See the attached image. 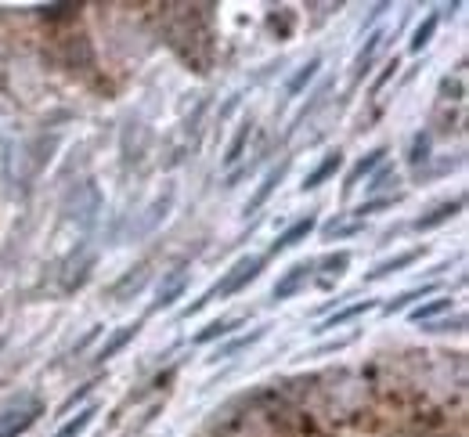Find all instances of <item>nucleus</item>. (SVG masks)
Wrapping results in <instances>:
<instances>
[{"label":"nucleus","instance_id":"obj_1","mask_svg":"<svg viewBox=\"0 0 469 437\" xmlns=\"http://www.w3.org/2000/svg\"><path fill=\"white\" fill-rule=\"evenodd\" d=\"M260 268H264V257H242V261H238V264H235V268H231V271H228V275H224V278H221V282H217L209 293H202V300H195L192 307H188V315H192V311H199L202 304L217 300V297L224 300V297L238 293L245 282H253V278L260 275Z\"/></svg>","mask_w":469,"mask_h":437},{"label":"nucleus","instance_id":"obj_2","mask_svg":"<svg viewBox=\"0 0 469 437\" xmlns=\"http://www.w3.org/2000/svg\"><path fill=\"white\" fill-rule=\"evenodd\" d=\"M310 271H315V264H310V261L293 264V268H289V271L274 282V300H289V297H293V293L307 282V278H310Z\"/></svg>","mask_w":469,"mask_h":437},{"label":"nucleus","instance_id":"obj_3","mask_svg":"<svg viewBox=\"0 0 469 437\" xmlns=\"http://www.w3.org/2000/svg\"><path fill=\"white\" fill-rule=\"evenodd\" d=\"M465 206V199H451V203H441L437 210H430L426 217H419V221L412 225L415 232H430V228H437V225H444V221H451V217L458 213Z\"/></svg>","mask_w":469,"mask_h":437},{"label":"nucleus","instance_id":"obj_4","mask_svg":"<svg viewBox=\"0 0 469 437\" xmlns=\"http://www.w3.org/2000/svg\"><path fill=\"white\" fill-rule=\"evenodd\" d=\"M281 177H286V163H278L274 170H267V177L260 181V188H257V196H253V199H249V203H245V213H257V210H260V206H264V203L271 199V192H274V188H278V184H281Z\"/></svg>","mask_w":469,"mask_h":437},{"label":"nucleus","instance_id":"obj_5","mask_svg":"<svg viewBox=\"0 0 469 437\" xmlns=\"http://www.w3.org/2000/svg\"><path fill=\"white\" fill-rule=\"evenodd\" d=\"M315 228H318V221H315V217L307 213L303 221H296V225H293L289 232H281V235H278V242H274V253H281V249H289V246L303 242V239H307L310 232H315Z\"/></svg>","mask_w":469,"mask_h":437},{"label":"nucleus","instance_id":"obj_6","mask_svg":"<svg viewBox=\"0 0 469 437\" xmlns=\"http://www.w3.org/2000/svg\"><path fill=\"white\" fill-rule=\"evenodd\" d=\"M339 167H343V155H339V152H329L325 160L318 163V170L303 181V192H310V188H318V184H325V181H329V177H332Z\"/></svg>","mask_w":469,"mask_h":437},{"label":"nucleus","instance_id":"obj_7","mask_svg":"<svg viewBox=\"0 0 469 437\" xmlns=\"http://www.w3.org/2000/svg\"><path fill=\"white\" fill-rule=\"evenodd\" d=\"M134 336H138V322H134V325H123V329H119V333H116V336L105 343V347L98 351V361H109L116 351H123V347H127V343H130Z\"/></svg>","mask_w":469,"mask_h":437},{"label":"nucleus","instance_id":"obj_8","mask_svg":"<svg viewBox=\"0 0 469 437\" xmlns=\"http://www.w3.org/2000/svg\"><path fill=\"white\" fill-rule=\"evenodd\" d=\"M37 416H40V405H29V409L22 412V419H11L8 426H0V437H18V433H25L29 426L37 423Z\"/></svg>","mask_w":469,"mask_h":437},{"label":"nucleus","instance_id":"obj_9","mask_svg":"<svg viewBox=\"0 0 469 437\" xmlns=\"http://www.w3.org/2000/svg\"><path fill=\"white\" fill-rule=\"evenodd\" d=\"M383 155H386V148H375V152H368L365 160H361V163H358L354 170H351V177H347V188H351V184H358V181H361L365 174H372L375 167H379V163H383Z\"/></svg>","mask_w":469,"mask_h":437},{"label":"nucleus","instance_id":"obj_10","mask_svg":"<svg viewBox=\"0 0 469 437\" xmlns=\"http://www.w3.org/2000/svg\"><path fill=\"white\" fill-rule=\"evenodd\" d=\"M94 416H98V409H94V405H90V409H83V412H80L76 419H69V423L61 426V430H58L54 437H80V433H83V430L90 426V419H94Z\"/></svg>","mask_w":469,"mask_h":437},{"label":"nucleus","instance_id":"obj_11","mask_svg":"<svg viewBox=\"0 0 469 437\" xmlns=\"http://www.w3.org/2000/svg\"><path fill=\"white\" fill-rule=\"evenodd\" d=\"M318 69H322V61H318V58H310L307 66H303V69H300V73L289 80V95H300V90H303L310 80H315V73H318Z\"/></svg>","mask_w":469,"mask_h":437},{"label":"nucleus","instance_id":"obj_12","mask_svg":"<svg viewBox=\"0 0 469 437\" xmlns=\"http://www.w3.org/2000/svg\"><path fill=\"white\" fill-rule=\"evenodd\" d=\"M448 307H451V297H437V300H430V304L415 307V311H412V318H415V322H426V318L441 315V311H448Z\"/></svg>","mask_w":469,"mask_h":437},{"label":"nucleus","instance_id":"obj_13","mask_svg":"<svg viewBox=\"0 0 469 437\" xmlns=\"http://www.w3.org/2000/svg\"><path fill=\"white\" fill-rule=\"evenodd\" d=\"M379 44H383V37H379V33H372V37H368V44H365V51L358 54V69H354V76H361V73H368V66H372V58H375V51H379Z\"/></svg>","mask_w":469,"mask_h":437},{"label":"nucleus","instance_id":"obj_14","mask_svg":"<svg viewBox=\"0 0 469 437\" xmlns=\"http://www.w3.org/2000/svg\"><path fill=\"white\" fill-rule=\"evenodd\" d=\"M347 264H351V253H343V249H339V253H332V257H325V286L347 271Z\"/></svg>","mask_w":469,"mask_h":437},{"label":"nucleus","instance_id":"obj_15","mask_svg":"<svg viewBox=\"0 0 469 437\" xmlns=\"http://www.w3.org/2000/svg\"><path fill=\"white\" fill-rule=\"evenodd\" d=\"M365 311H372V300H361V304H354V307H347V311H339L336 318H329V322H325V329H336V325H343V322H351V318L365 315Z\"/></svg>","mask_w":469,"mask_h":437},{"label":"nucleus","instance_id":"obj_16","mask_svg":"<svg viewBox=\"0 0 469 437\" xmlns=\"http://www.w3.org/2000/svg\"><path fill=\"white\" fill-rule=\"evenodd\" d=\"M419 261V249H412V253H401L397 261H386V264H379L372 271V278H383V275H390V271H397V268H404V264H415Z\"/></svg>","mask_w":469,"mask_h":437},{"label":"nucleus","instance_id":"obj_17","mask_svg":"<svg viewBox=\"0 0 469 437\" xmlns=\"http://www.w3.org/2000/svg\"><path fill=\"white\" fill-rule=\"evenodd\" d=\"M181 293H184V275H173V278H170V286L159 293V300H155V307H170Z\"/></svg>","mask_w":469,"mask_h":437},{"label":"nucleus","instance_id":"obj_18","mask_svg":"<svg viewBox=\"0 0 469 437\" xmlns=\"http://www.w3.org/2000/svg\"><path fill=\"white\" fill-rule=\"evenodd\" d=\"M235 325H238V322H209V325L195 336V343H209V340H217V336H228Z\"/></svg>","mask_w":469,"mask_h":437},{"label":"nucleus","instance_id":"obj_19","mask_svg":"<svg viewBox=\"0 0 469 437\" xmlns=\"http://www.w3.org/2000/svg\"><path fill=\"white\" fill-rule=\"evenodd\" d=\"M433 29H437V15H430L419 29H415V37H412V51H422L426 44H430V37H433Z\"/></svg>","mask_w":469,"mask_h":437},{"label":"nucleus","instance_id":"obj_20","mask_svg":"<svg viewBox=\"0 0 469 437\" xmlns=\"http://www.w3.org/2000/svg\"><path fill=\"white\" fill-rule=\"evenodd\" d=\"M245 138H249V123H242V131L235 134V141H231V148H228V155H224V163H235L238 155H242V145H245Z\"/></svg>","mask_w":469,"mask_h":437},{"label":"nucleus","instance_id":"obj_21","mask_svg":"<svg viewBox=\"0 0 469 437\" xmlns=\"http://www.w3.org/2000/svg\"><path fill=\"white\" fill-rule=\"evenodd\" d=\"M422 293H426V289H412V293H401V297H397V300H390V304H386L383 311H386V315H394V311H404V307H408V304H412L415 297H422Z\"/></svg>","mask_w":469,"mask_h":437},{"label":"nucleus","instance_id":"obj_22","mask_svg":"<svg viewBox=\"0 0 469 437\" xmlns=\"http://www.w3.org/2000/svg\"><path fill=\"white\" fill-rule=\"evenodd\" d=\"M412 163H419V160H426V138H415V148H412V155H408Z\"/></svg>","mask_w":469,"mask_h":437},{"label":"nucleus","instance_id":"obj_23","mask_svg":"<svg viewBox=\"0 0 469 437\" xmlns=\"http://www.w3.org/2000/svg\"><path fill=\"white\" fill-rule=\"evenodd\" d=\"M383 206H394V199H375V203H368V206H361L358 213L365 217V213H372V210H383Z\"/></svg>","mask_w":469,"mask_h":437},{"label":"nucleus","instance_id":"obj_24","mask_svg":"<svg viewBox=\"0 0 469 437\" xmlns=\"http://www.w3.org/2000/svg\"><path fill=\"white\" fill-rule=\"evenodd\" d=\"M394 69H397V61H386V73H383L379 80H375V90H379V87H383V83L390 80V73H394Z\"/></svg>","mask_w":469,"mask_h":437}]
</instances>
